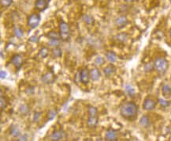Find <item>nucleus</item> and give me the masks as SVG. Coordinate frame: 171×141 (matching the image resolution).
Wrapping results in <instances>:
<instances>
[{
	"label": "nucleus",
	"instance_id": "1",
	"mask_svg": "<svg viewBox=\"0 0 171 141\" xmlns=\"http://www.w3.org/2000/svg\"><path fill=\"white\" fill-rule=\"evenodd\" d=\"M120 114L125 120L133 121L137 118L138 105L132 101L123 103L120 107Z\"/></svg>",
	"mask_w": 171,
	"mask_h": 141
},
{
	"label": "nucleus",
	"instance_id": "2",
	"mask_svg": "<svg viewBox=\"0 0 171 141\" xmlns=\"http://www.w3.org/2000/svg\"><path fill=\"white\" fill-rule=\"evenodd\" d=\"M154 70L158 72V75H163L166 74L168 68H169V62L165 57L163 56H157L154 60Z\"/></svg>",
	"mask_w": 171,
	"mask_h": 141
},
{
	"label": "nucleus",
	"instance_id": "3",
	"mask_svg": "<svg viewBox=\"0 0 171 141\" xmlns=\"http://www.w3.org/2000/svg\"><path fill=\"white\" fill-rule=\"evenodd\" d=\"M59 35L62 41H66L70 38V26H69L66 22H65V21H61L59 23Z\"/></svg>",
	"mask_w": 171,
	"mask_h": 141
},
{
	"label": "nucleus",
	"instance_id": "4",
	"mask_svg": "<svg viewBox=\"0 0 171 141\" xmlns=\"http://www.w3.org/2000/svg\"><path fill=\"white\" fill-rule=\"evenodd\" d=\"M40 20H41V17L39 14L34 13L32 14L28 17L27 19V25L28 27L31 29H36L37 26L40 25Z\"/></svg>",
	"mask_w": 171,
	"mask_h": 141
},
{
	"label": "nucleus",
	"instance_id": "5",
	"mask_svg": "<svg viewBox=\"0 0 171 141\" xmlns=\"http://www.w3.org/2000/svg\"><path fill=\"white\" fill-rule=\"evenodd\" d=\"M156 105V101L154 100L151 97H147L144 100V102H143V109L146 111H152V110L155 109Z\"/></svg>",
	"mask_w": 171,
	"mask_h": 141
},
{
	"label": "nucleus",
	"instance_id": "6",
	"mask_svg": "<svg viewBox=\"0 0 171 141\" xmlns=\"http://www.w3.org/2000/svg\"><path fill=\"white\" fill-rule=\"evenodd\" d=\"M51 0H36L35 2V9L36 11L43 12L48 8L49 3Z\"/></svg>",
	"mask_w": 171,
	"mask_h": 141
},
{
	"label": "nucleus",
	"instance_id": "7",
	"mask_svg": "<svg viewBox=\"0 0 171 141\" xmlns=\"http://www.w3.org/2000/svg\"><path fill=\"white\" fill-rule=\"evenodd\" d=\"M10 63L15 67V68L19 70L23 65V59L20 54H14L10 59Z\"/></svg>",
	"mask_w": 171,
	"mask_h": 141
},
{
	"label": "nucleus",
	"instance_id": "8",
	"mask_svg": "<svg viewBox=\"0 0 171 141\" xmlns=\"http://www.w3.org/2000/svg\"><path fill=\"white\" fill-rule=\"evenodd\" d=\"M115 26L118 29H122L126 26L129 24V19L125 15H120L115 19Z\"/></svg>",
	"mask_w": 171,
	"mask_h": 141
},
{
	"label": "nucleus",
	"instance_id": "9",
	"mask_svg": "<svg viewBox=\"0 0 171 141\" xmlns=\"http://www.w3.org/2000/svg\"><path fill=\"white\" fill-rule=\"evenodd\" d=\"M80 81L83 84H88L89 80L91 79L90 77V71L88 68H83L80 70Z\"/></svg>",
	"mask_w": 171,
	"mask_h": 141
},
{
	"label": "nucleus",
	"instance_id": "10",
	"mask_svg": "<svg viewBox=\"0 0 171 141\" xmlns=\"http://www.w3.org/2000/svg\"><path fill=\"white\" fill-rule=\"evenodd\" d=\"M105 139L107 141L118 140V133L113 128H109L106 130L105 135Z\"/></svg>",
	"mask_w": 171,
	"mask_h": 141
},
{
	"label": "nucleus",
	"instance_id": "11",
	"mask_svg": "<svg viewBox=\"0 0 171 141\" xmlns=\"http://www.w3.org/2000/svg\"><path fill=\"white\" fill-rule=\"evenodd\" d=\"M55 75L53 74V72L51 71H47L46 72L45 74L42 75V77H41V80H42L43 83H44L46 84H50V83H52L53 82L55 81Z\"/></svg>",
	"mask_w": 171,
	"mask_h": 141
},
{
	"label": "nucleus",
	"instance_id": "12",
	"mask_svg": "<svg viewBox=\"0 0 171 141\" xmlns=\"http://www.w3.org/2000/svg\"><path fill=\"white\" fill-rule=\"evenodd\" d=\"M64 136V132L62 129H58L53 132V133L51 136V139L54 141L61 140Z\"/></svg>",
	"mask_w": 171,
	"mask_h": 141
},
{
	"label": "nucleus",
	"instance_id": "13",
	"mask_svg": "<svg viewBox=\"0 0 171 141\" xmlns=\"http://www.w3.org/2000/svg\"><path fill=\"white\" fill-rule=\"evenodd\" d=\"M140 124L144 128H148L152 124V120L148 115H143L140 119Z\"/></svg>",
	"mask_w": 171,
	"mask_h": 141
},
{
	"label": "nucleus",
	"instance_id": "14",
	"mask_svg": "<svg viewBox=\"0 0 171 141\" xmlns=\"http://www.w3.org/2000/svg\"><path fill=\"white\" fill-rule=\"evenodd\" d=\"M129 34L126 33H120L118 34H117L116 36H114V39H115V41H118L119 43H125L128 40H129Z\"/></svg>",
	"mask_w": 171,
	"mask_h": 141
},
{
	"label": "nucleus",
	"instance_id": "15",
	"mask_svg": "<svg viewBox=\"0 0 171 141\" xmlns=\"http://www.w3.org/2000/svg\"><path fill=\"white\" fill-rule=\"evenodd\" d=\"M101 76V74L96 67H93L90 70V77L93 81H98Z\"/></svg>",
	"mask_w": 171,
	"mask_h": 141
},
{
	"label": "nucleus",
	"instance_id": "16",
	"mask_svg": "<svg viewBox=\"0 0 171 141\" xmlns=\"http://www.w3.org/2000/svg\"><path fill=\"white\" fill-rule=\"evenodd\" d=\"M115 70H116L115 67H114L113 64H109V65H107V66L104 69V73L105 74L106 77H109V76H110V75H113V74L115 72Z\"/></svg>",
	"mask_w": 171,
	"mask_h": 141
},
{
	"label": "nucleus",
	"instance_id": "17",
	"mask_svg": "<svg viewBox=\"0 0 171 141\" xmlns=\"http://www.w3.org/2000/svg\"><path fill=\"white\" fill-rule=\"evenodd\" d=\"M162 94L165 98H170L171 96V86L168 84H164L162 86Z\"/></svg>",
	"mask_w": 171,
	"mask_h": 141
},
{
	"label": "nucleus",
	"instance_id": "18",
	"mask_svg": "<svg viewBox=\"0 0 171 141\" xmlns=\"http://www.w3.org/2000/svg\"><path fill=\"white\" fill-rule=\"evenodd\" d=\"M106 58L110 63L116 62L117 60H118V57H117V55L115 54V52L112 51H107L106 52Z\"/></svg>",
	"mask_w": 171,
	"mask_h": 141
},
{
	"label": "nucleus",
	"instance_id": "19",
	"mask_svg": "<svg viewBox=\"0 0 171 141\" xmlns=\"http://www.w3.org/2000/svg\"><path fill=\"white\" fill-rule=\"evenodd\" d=\"M98 124V118L97 117H88V121H87V124L89 128H95Z\"/></svg>",
	"mask_w": 171,
	"mask_h": 141
},
{
	"label": "nucleus",
	"instance_id": "20",
	"mask_svg": "<svg viewBox=\"0 0 171 141\" xmlns=\"http://www.w3.org/2000/svg\"><path fill=\"white\" fill-rule=\"evenodd\" d=\"M10 133L12 136L15 137V138H17V137H19L21 136V132H20L19 128L17 125H11L10 128Z\"/></svg>",
	"mask_w": 171,
	"mask_h": 141
},
{
	"label": "nucleus",
	"instance_id": "21",
	"mask_svg": "<svg viewBox=\"0 0 171 141\" xmlns=\"http://www.w3.org/2000/svg\"><path fill=\"white\" fill-rule=\"evenodd\" d=\"M82 21H84L86 25H93V24L95 23V19H94V17L89 14L83 15Z\"/></svg>",
	"mask_w": 171,
	"mask_h": 141
},
{
	"label": "nucleus",
	"instance_id": "22",
	"mask_svg": "<svg viewBox=\"0 0 171 141\" xmlns=\"http://www.w3.org/2000/svg\"><path fill=\"white\" fill-rule=\"evenodd\" d=\"M46 36L48 37L49 40H60L61 37H60V35L56 33L55 31H51L49 32L47 34H46Z\"/></svg>",
	"mask_w": 171,
	"mask_h": 141
},
{
	"label": "nucleus",
	"instance_id": "23",
	"mask_svg": "<svg viewBox=\"0 0 171 141\" xmlns=\"http://www.w3.org/2000/svg\"><path fill=\"white\" fill-rule=\"evenodd\" d=\"M14 36L17 37V38H21L22 36H23L24 35V31L22 30V29L20 28V27H17V26H16V27H14Z\"/></svg>",
	"mask_w": 171,
	"mask_h": 141
},
{
	"label": "nucleus",
	"instance_id": "24",
	"mask_svg": "<svg viewBox=\"0 0 171 141\" xmlns=\"http://www.w3.org/2000/svg\"><path fill=\"white\" fill-rule=\"evenodd\" d=\"M57 113H58V111L55 109L49 110L48 113H47V114H46V120L47 121L53 120V119H54V118L56 117Z\"/></svg>",
	"mask_w": 171,
	"mask_h": 141
},
{
	"label": "nucleus",
	"instance_id": "25",
	"mask_svg": "<svg viewBox=\"0 0 171 141\" xmlns=\"http://www.w3.org/2000/svg\"><path fill=\"white\" fill-rule=\"evenodd\" d=\"M88 113L90 117H97L98 110L95 107L92 106V105H89L88 109Z\"/></svg>",
	"mask_w": 171,
	"mask_h": 141
},
{
	"label": "nucleus",
	"instance_id": "26",
	"mask_svg": "<svg viewBox=\"0 0 171 141\" xmlns=\"http://www.w3.org/2000/svg\"><path fill=\"white\" fill-rule=\"evenodd\" d=\"M154 70V63H147V64H144V70L146 73L148 72H152V70Z\"/></svg>",
	"mask_w": 171,
	"mask_h": 141
},
{
	"label": "nucleus",
	"instance_id": "27",
	"mask_svg": "<svg viewBox=\"0 0 171 141\" xmlns=\"http://www.w3.org/2000/svg\"><path fill=\"white\" fill-rule=\"evenodd\" d=\"M52 55L54 58H59L61 57L62 55V49L58 47H55L54 49L52 51Z\"/></svg>",
	"mask_w": 171,
	"mask_h": 141
},
{
	"label": "nucleus",
	"instance_id": "28",
	"mask_svg": "<svg viewBox=\"0 0 171 141\" xmlns=\"http://www.w3.org/2000/svg\"><path fill=\"white\" fill-rule=\"evenodd\" d=\"M49 54V49L47 48L44 47L40 50L38 53V56L41 58H46V56H48Z\"/></svg>",
	"mask_w": 171,
	"mask_h": 141
},
{
	"label": "nucleus",
	"instance_id": "29",
	"mask_svg": "<svg viewBox=\"0 0 171 141\" xmlns=\"http://www.w3.org/2000/svg\"><path fill=\"white\" fill-rule=\"evenodd\" d=\"M125 92L129 94V96H133V95L135 94V89H134L131 85H129V84H127V85L125 86Z\"/></svg>",
	"mask_w": 171,
	"mask_h": 141
},
{
	"label": "nucleus",
	"instance_id": "30",
	"mask_svg": "<svg viewBox=\"0 0 171 141\" xmlns=\"http://www.w3.org/2000/svg\"><path fill=\"white\" fill-rule=\"evenodd\" d=\"M158 102L159 103V105L162 107H163V108H167V107L170 105V102L164 99H161L160 98V99H158Z\"/></svg>",
	"mask_w": 171,
	"mask_h": 141
},
{
	"label": "nucleus",
	"instance_id": "31",
	"mask_svg": "<svg viewBox=\"0 0 171 141\" xmlns=\"http://www.w3.org/2000/svg\"><path fill=\"white\" fill-rule=\"evenodd\" d=\"M1 6L4 8H8L13 3V0H0Z\"/></svg>",
	"mask_w": 171,
	"mask_h": 141
},
{
	"label": "nucleus",
	"instance_id": "32",
	"mask_svg": "<svg viewBox=\"0 0 171 141\" xmlns=\"http://www.w3.org/2000/svg\"><path fill=\"white\" fill-rule=\"evenodd\" d=\"M7 99L3 98L2 94H1V99H0V105H1V111H2L3 109L7 106Z\"/></svg>",
	"mask_w": 171,
	"mask_h": 141
},
{
	"label": "nucleus",
	"instance_id": "33",
	"mask_svg": "<svg viewBox=\"0 0 171 141\" xmlns=\"http://www.w3.org/2000/svg\"><path fill=\"white\" fill-rule=\"evenodd\" d=\"M19 110H20V112L22 113V114H24V115H26V114L28 113V110H29V109H28V106L27 105H26V104H23V105H20Z\"/></svg>",
	"mask_w": 171,
	"mask_h": 141
},
{
	"label": "nucleus",
	"instance_id": "34",
	"mask_svg": "<svg viewBox=\"0 0 171 141\" xmlns=\"http://www.w3.org/2000/svg\"><path fill=\"white\" fill-rule=\"evenodd\" d=\"M60 40H49L48 45L51 47H58L59 45Z\"/></svg>",
	"mask_w": 171,
	"mask_h": 141
},
{
	"label": "nucleus",
	"instance_id": "35",
	"mask_svg": "<svg viewBox=\"0 0 171 141\" xmlns=\"http://www.w3.org/2000/svg\"><path fill=\"white\" fill-rule=\"evenodd\" d=\"M104 63H105V60H104V57H102V56H97V57L95 58V64H96V65L101 66V65H103Z\"/></svg>",
	"mask_w": 171,
	"mask_h": 141
},
{
	"label": "nucleus",
	"instance_id": "36",
	"mask_svg": "<svg viewBox=\"0 0 171 141\" xmlns=\"http://www.w3.org/2000/svg\"><path fill=\"white\" fill-rule=\"evenodd\" d=\"M40 116H41V113H40V112H36V113H34V117H33V121L35 122H37L39 121V119H40Z\"/></svg>",
	"mask_w": 171,
	"mask_h": 141
},
{
	"label": "nucleus",
	"instance_id": "37",
	"mask_svg": "<svg viewBox=\"0 0 171 141\" xmlns=\"http://www.w3.org/2000/svg\"><path fill=\"white\" fill-rule=\"evenodd\" d=\"M29 41H32V42H33V43L38 42V38H37V36H36V35H34V36H32L29 38Z\"/></svg>",
	"mask_w": 171,
	"mask_h": 141
},
{
	"label": "nucleus",
	"instance_id": "38",
	"mask_svg": "<svg viewBox=\"0 0 171 141\" xmlns=\"http://www.w3.org/2000/svg\"><path fill=\"white\" fill-rule=\"evenodd\" d=\"M17 140H24V141L28 140V136L26 134L22 135V136L18 137V139H17Z\"/></svg>",
	"mask_w": 171,
	"mask_h": 141
},
{
	"label": "nucleus",
	"instance_id": "39",
	"mask_svg": "<svg viewBox=\"0 0 171 141\" xmlns=\"http://www.w3.org/2000/svg\"><path fill=\"white\" fill-rule=\"evenodd\" d=\"M0 76H1V79H6V77H7V72L5 70H2L0 71Z\"/></svg>",
	"mask_w": 171,
	"mask_h": 141
},
{
	"label": "nucleus",
	"instance_id": "40",
	"mask_svg": "<svg viewBox=\"0 0 171 141\" xmlns=\"http://www.w3.org/2000/svg\"><path fill=\"white\" fill-rule=\"evenodd\" d=\"M125 2H127V3H130V2H133L134 0H124Z\"/></svg>",
	"mask_w": 171,
	"mask_h": 141
},
{
	"label": "nucleus",
	"instance_id": "41",
	"mask_svg": "<svg viewBox=\"0 0 171 141\" xmlns=\"http://www.w3.org/2000/svg\"><path fill=\"white\" fill-rule=\"evenodd\" d=\"M170 38H171V29H170Z\"/></svg>",
	"mask_w": 171,
	"mask_h": 141
}]
</instances>
